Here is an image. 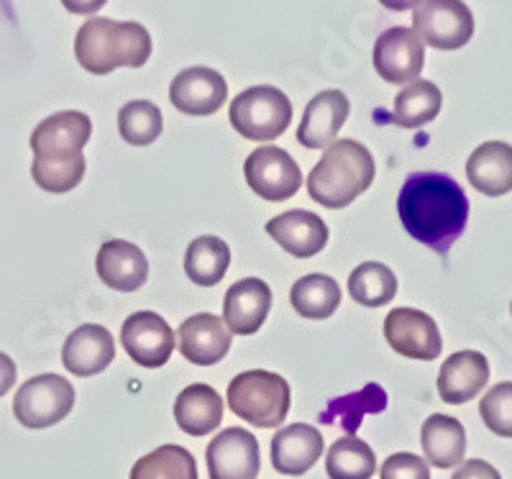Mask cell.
Listing matches in <instances>:
<instances>
[{"instance_id":"1","label":"cell","mask_w":512,"mask_h":479,"mask_svg":"<svg viewBox=\"0 0 512 479\" xmlns=\"http://www.w3.org/2000/svg\"><path fill=\"white\" fill-rule=\"evenodd\" d=\"M397 213L415 241L438 254H448L469 221V198L454 177L415 172L402 185Z\"/></svg>"},{"instance_id":"2","label":"cell","mask_w":512,"mask_h":479,"mask_svg":"<svg viewBox=\"0 0 512 479\" xmlns=\"http://www.w3.org/2000/svg\"><path fill=\"white\" fill-rule=\"evenodd\" d=\"M75 57L82 70L108 75L118 67H144L152 57V36L134 21L90 18L75 39Z\"/></svg>"},{"instance_id":"3","label":"cell","mask_w":512,"mask_h":479,"mask_svg":"<svg viewBox=\"0 0 512 479\" xmlns=\"http://www.w3.org/2000/svg\"><path fill=\"white\" fill-rule=\"evenodd\" d=\"M374 157L354 139L333 141L308 177V193L323 208H346L374 182Z\"/></svg>"},{"instance_id":"4","label":"cell","mask_w":512,"mask_h":479,"mask_svg":"<svg viewBox=\"0 0 512 479\" xmlns=\"http://www.w3.org/2000/svg\"><path fill=\"white\" fill-rule=\"evenodd\" d=\"M292 392L285 377L267 369H249L228 385V405L241 421L256 428H277L290 413Z\"/></svg>"},{"instance_id":"5","label":"cell","mask_w":512,"mask_h":479,"mask_svg":"<svg viewBox=\"0 0 512 479\" xmlns=\"http://www.w3.org/2000/svg\"><path fill=\"white\" fill-rule=\"evenodd\" d=\"M292 121V103L272 85H256L236 95L231 103V126L244 139L272 141L287 131Z\"/></svg>"},{"instance_id":"6","label":"cell","mask_w":512,"mask_h":479,"mask_svg":"<svg viewBox=\"0 0 512 479\" xmlns=\"http://www.w3.org/2000/svg\"><path fill=\"white\" fill-rule=\"evenodd\" d=\"M75 408V387L59 374H39L21 385L13 400V415L26 428H49L64 421Z\"/></svg>"},{"instance_id":"7","label":"cell","mask_w":512,"mask_h":479,"mask_svg":"<svg viewBox=\"0 0 512 479\" xmlns=\"http://www.w3.org/2000/svg\"><path fill=\"white\" fill-rule=\"evenodd\" d=\"M413 31L423 44L454 52L472 39L474 16L464 0H420L413 8Z\"/></svg>"},{"instance_id":"8","label":"cell","mask_w":512,"mask_h":479,"mask_svg":"<svg viewBox=\"0 0 512 479\" xmlns=\"http://www.w3.org/2000/svg\"><path fill=\"white\" fill-rule=\"evenodd\" d=\"M244 175L251 190L269 203L290 200L303 185V172L297 162L280 147H262L251 152L244 164Z\"/></svg>"},{"instance_id":"9","label":"cell","mask_w":512,"mask_h":479,"mask_svg":"<svg viewBox=\"0 0 512 479\" xmlns=\"http://www.w3.org/2000/svg\"><path fill=\"white\" fill-rule=\"evenodd\" d=\"M384 339L400 357L433 362L441 357L443 341L436 321L415 308H395L384 318Z\"/></svg>"},{"instance_id":"10","label":"cell","mask_w":512,"mask_h":479,"mask_svg":"<svg viewBox=\"0 0 512 479\" xmlns=\"http://www.w3.org/2000/svg\"><path fill=\"white\" fill-rule=\"evenodd\" d=\"M423 65V41L408 26H392L374 44V67H377L379 77L392 85L415 82L423 72Z\"/></svg>"},{"instance_id":"11","label":"cell","mask_w":512,"mask_h":479,"mask_svg":"<svg viewBox=\"0 0 512 479\" xmlns=\"http://www.w3.org/2000/svg\"><path fill=\"white\" fill-rule=\"evenodd\" d=\"M121 341L128 357L146 369L164 367L175 351V331L152 310H139L128 316L121 328Z\"/></svg>"},{"instance_id":"12","label":"cell","mask_w":512,"mask_h":479,"mask_svg":"<svg viewBox=\"0 0 512 479\" xmlns=\"http://www.w3.org/2000/svg\"><path fill=\"white\" fill-rule=\"evenodd\" d=\"M210 479H256L262 469L259 441L244 428H226L208 444Z\"/></svg>"},{"instance_id":"13","label":"cell","mask_w":512,"mask_h":479,"mask_svg":"<svg viewBox=\"0 0 512 479\" xmlns=\"http://www.w3.org/2000/svg\"><path fill=\"white\" fill-rule=\"evenodd\" d=\"M93 136V121L80 111H62L44 118L31 134V149L36 157L70 159L80 157Z\"/></svg>"},{"instance_id":"14","label":"cell","mask_w":512,"mask_h":479,"mask_svg":"<svg viewBox=\"0 0 512 479\" xmlns=\"http://www.w3.org/2000/svg\"><path fill=\"white\" fill-rule=\"evenodd\" d=\"M228 85L210 67H190L169 85V100L185 116H213L226 103Z\"/></svg>"},{"instance_id":"15","label":"cell","mask_w":512,"mask_h":479,"mask_svg":"<svg viewBox=\"0 0 512 479\" xmlns=\"http://www.w3.org/2000/svg\"><path fill=\"white\" fill-rule=\"evenodd\" d=\"M272 310V290L264 280L246 277L228 287L223 300V323L236 336H251L262 328Z\"/></svg>"},{"instance_id":"16","label":"cell","mask_w":512,"mask_h":479,"mask_svg":"<svg viewBox=\"0 0 512 479\" xmlns=\"http://www.w3.org/2000/svg\"><path fill=\"white\" fill-rule=\"evenodd\" d=\"M116 359V341L111 331L95 323L75 328L67 336L62 349V362L67 372L75 377H93V374L105 372Z\"/></svg>"},{"instance_id":"17","label":"cell","mask_w":512,"mask_h":479,"mask_svg":"<svg viewBox=\"0 0 512 479\" xmlns=\"http://www.w3.org/2000/svg\"><path fill=\"white\" fill-rule=\"evenodd\" d=\"M351 103L341 90H323L305 108L303 123L297 129V141L305 149H328L344 129Z\"/></svg>"},{"instance_id":"18","label":"cell","mask_w":512,"mask_h":479,"mask_svg":"<svg viewBox=\"0 0 512 479\" xmlns=\"http://www.w3.org/2000/svg\"><path fill=\"white\" fill-rule=\"evenodd\" d=\"M177 346L187 362L198 367H210L218 364L231 349V331L218 316L210 313H198L190 316L177 331Z\"/></svg>"},{"instance_id":"19","label":"cell","mask_w":512,"mask_h":479,"mask_svg":"<svg viewBox=\"0 0 512 479\" xmlns=\"http://www.w3.org/2000/svg\"><path fill=\"white\" fill-rule=\"evenodd\" d=\"M489 382V362L479 351H456L438 372V395L448 405L474 400Z\"/></svg>"},{"instance_id":"20","label":"cell","mask_w":512,"mask_h":479,"mask_svg":"<svg viewBox=\"0 0 512 479\" xmlns=\"http://www.w3.org/2000/svg\"><path fill=\"white\" fill-rule=\"evenodd\" d=\"M95 269H98L103 285L118 290V293H134L149 277V262H146L144 252L123 239H111L100 246Z\"/></svg>"},{"instance_id":"21","label":"cell","mask_w":512,"mask_h":479,"mask_svg":"<svg viewBox=\"0 0 512 479\" xmlns=\"http://www.w3.org/2000/svg\"><path fill=\"white\" fill-rule=\"evenodd\" d=\"M267 234L297 259H310L328 244V226L310 211H287L267 223Z\"/></svg>"},{"instance_id":"22","label":"cell","mask_w":512,"mask_h":479,"mask_svg":"<svg viewBox=\"0 0 512 479\" xmlns=\"http://www.w3.org/2000/svg\"><path fill=\"white\" fill-rule=\"evenodd\" d=\"M320 454H323V436L315 426L295 423L274 433L272 464L277 472L300 477L318 464Z\"/></svg>"},{"instance_id":"23","label":"cell","mask_w":512,"mask_h":479,"mask_svg":"<svg viewBox=\"0 0 512 479\" xmlns=\"http://www.w3.org/2000/svg\"><path fill=\"white\" fill-rule=\"evenodd\" d=\"M466 177L487 198H502L512 190V147L505 141H487L466 162Z\"/></svg>"},{"instance_id":"24","label":"cell","mask_w":512,"mask_h":479,"mask_svg":"<svg viewBox=\"0 0 512 479\" xmlns=\"http://www.w3.org/2000/svg\"><path fill=\"white\" fill-rule=\"evenodd\" d=\"M423 454L428 464L438 469H454L464 464L466 454V431L451 415H431L420 431Z\"/></svg>"},{"instance_id":"25","label":"cell","mask_w":512,"mask_h":479,"mask_svg":"<svg viewBox=\"0 0 512 479\" xmlns=\"http://www.w3.org/2000/svg\"><path fill=\"white\" fill-rule=\"evenodd\" d=\"M175 421L190 436H208L223 421V400L210 385H190L177 395Z\"/></svg>"},{"instance_id":"26","label":"cell","mask_w":512,"mask_h":479,"mask_svg":"<svg viewBox=\"0 0 512 479\" xmlns=\"http://www.w3.org/2000/svg\"><path fill=\"white\" fill-rule=\"evenodd\" d=\"M292 308L308 321H326L341 305V287L328 275H308L292 285Z\"/></svg>"},{"instance_id":"27","label":"cell","mask_w":512,"mask_h":479,"mask_svg":"<svg viewBox=\"0 0 512 479\" xmlns=\"http://www.w3.org/2000/svg\"><path fill=\"white\" fill-rule=\"evenodd\" d=\"M228 264H231V249L218 236H200L187 246L185 272L195 285H218L226 277Z\"/></svg>"},{"instance_id":"28","label":"cell","mask_w":512,"mask_h":479,"mask_svg":"<svg viewBox=\"0 0 512 479\" xmlns=\"http://www.w3.org/2000/svg\"><path fill=\"white\" fill-rule=\"evenodd\" d=\"M441 106L443 95L436 82L415 80L395 98V123L400 129H420L425 123L436 121Z\"/></svg>"},{"instance_id":"29","label":"cell","mask_w":512,"mask_h":479,"mask_svg":"<svg viewBox=\"0 0 512 479\" xmlns=\"http://www.w3.org/2000/svg\"><path fill=\"white\" fill-rule=\"evenodd\" d=\"M384 408H387V392L379 385H367L364 390L351 392L346 398L331 400V405L320 413V423L341 426L349 436H354L364 421V415L382 413Z\"/></svg>"},{"instance_id":"30","label":"cell","mask_w":512,"mask_h":479,"mask_svg":"<svg viewBox=\"0 0 512 479\" xmlns=\"http://www.w3.org/2000/svg\"><path fill=\"white\" fill-rule=\"evenodd\" d=\"M128 479H198V464L187 449L167 444L141 456Z\"/></svg>"},{"instance_id":"31","label":"cell","mask_w":512,"mask_h":479,"mask_svg":"<svg viewBox=\"0 0 512 479\" xmlns=\"http://www.w3.org/2000/svg\"><path fill=\"white\" fill-rule=\"evenodd\" d=\"M326 469L331 479H372L377 472V456L367 441L346 436L331 446Z\"/></svg>"},{"instance_id":"32","label":"cell","mask_w":512,"mask_h":479,"mask_svg":"<svg viewBox=\"0 0 512 479\" xmlns=\"http://www.w3.org/2000/svg\"><path fill=\"white\" fill-rule=\"evenodd\" d=\"M349 293L359 305L382 308L397 295V277L387 264L364 262L351 272Z\"/></svg>"},{"instance_id":"33","label":"cell","mask_w":512,"mask_h":479,"mask_svg":"<svg viewBox=\"0 0 512 479\" xmlns=\"http://www.w3.org/2000/svg\"><path fill=\"white\" fill-rule=\"evenodd\" d=\"M162 111L149 100H131L118 111V131L134 147H149L162 136Z\"/></svg>"},{"instance_id":"34","label":"cell","mask_w":512,"mask_h":479,"mask_svg":"<svg viewBox=\"0 0 512 479\" xmlns=\"http://www.w3.org/2000/svg\"><path fill=\"white\" fill-rule=\"evenodd\" d=\"M85 157H70V159H49V157H34L31 164V175L34 182L47 190V193L62 195L70 193L80 185V180L85 177Z\"/></svg>"},{"instance_id":"35","label":"cell","mask_w":512,"mask_h":479,"mask_svg":"<svg viewBox=\"0 0 512 479\" xmlns=\"http://www.w3.org/2000/svg\"><path fill=\"white\" fill-rule=\"evenodd\" d=\"M484 426L502 439H512V382H500L479 403Z\"/></svg>"},{"instance_id":"36","label":"cell","mask_w":512,"mask_h":479,"mask_svg":"<svg viewBox=\"0 0 512 479\" xmlns=\"http://www.w3.org/2000/svg\"><path fill=\"white\" fill-rule=\"evenodd\" d=\"M382 479H431L428 462L415 454H392L379 469Z\"/></svg>"},{"instance_id":"37","label":"cell","mask_w":512,"mask_h":479,"mask_svg":"<svg viewBox=\"0 0 512 479\" xmlns=\"http://www.w3.org/2000/svg\"><path fill=\"white\" fill-rule=\"evenodd\" d=\"M451 479H502V474L484 459H469L456 469Z\"/></svg>"},{"instance_id":"38","label":"cell","mask_w":512,"mask_h":479,"mask_svg":"<svg viewBox=\"0 0 512 479\" xmlns=\"http://www.w3.org/2000/svg\"><path fill=\"white\" fill-rule=\"evenodd\" d=\"M13 385H16V364L11 362L8 354L0 351V398H3Z\"/></svg>"},{"instance_id":"39","label":"cell","mask_w":512,"mask_h":479,"mask_svg":"<svg viewBox=\"0 0 512 479\" xmlns=\"http://www.w3.org/2000/svg\"><path fill=\"white\" fill-rule=\"evenodd\" d=\"M108 0H62V6L72 13H80V16H90V13H98Z\"/></svg>"},{"instance_id":"40","label":"cell","mask_w":512,"mask_h":479,"mask_svg":"<svg viewBox=\"0 0 512 479\" xmlns=\"http://www.w3.org/2000/svg\"><path fill=\"white\" fill-rule=\"evenodd\" d=\"M384 8H390V11H410L420 3V0H379Z\"/></svg>"}]
</instances>
